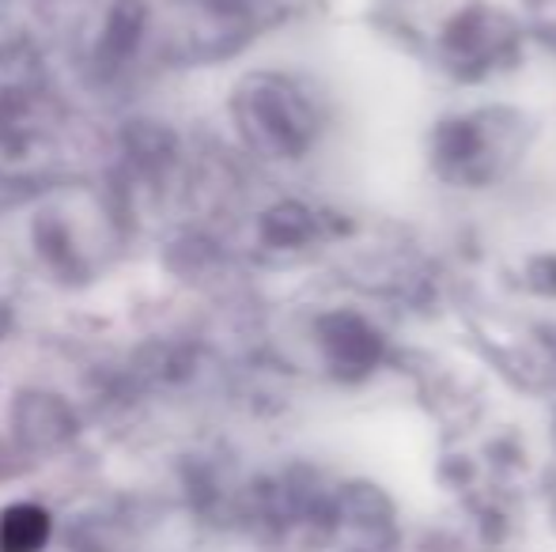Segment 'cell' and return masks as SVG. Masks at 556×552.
I'll return each instance as SVG.
<instances>
[{"instance_id":"6da1fadb","label":"cell","mask_w":556,"mask_h":552,"mask_svg":"<svg viewBox=\"0 0 556 552\" xmlns=\"http://www.w3.org/2000/svg\"><path fill=\"white\" fill-rule=\"evenodd\" d=\"M50 538V518L38 508H12L0 523V549L4 552H38Z\"/></svg>"}]
</instances>
